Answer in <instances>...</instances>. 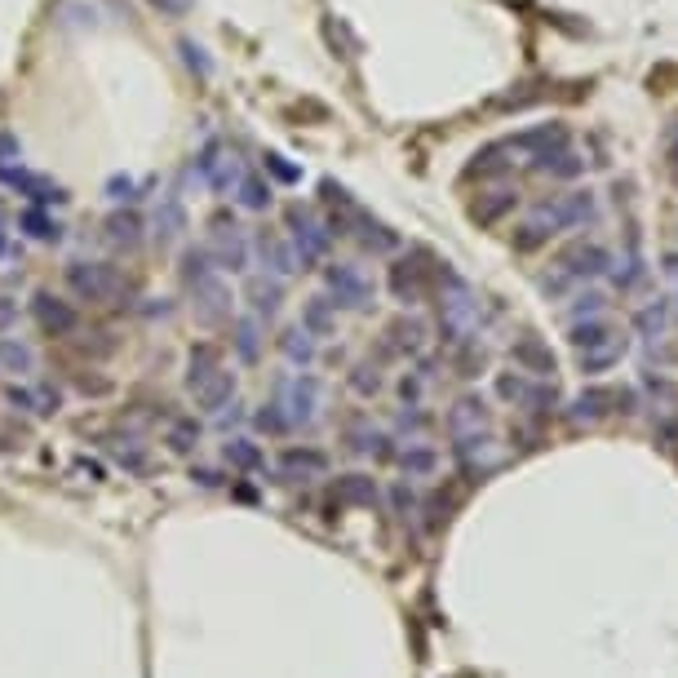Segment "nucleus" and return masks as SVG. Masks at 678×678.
Segmentation results:
<instances>
[{
  "mask_svg": "<svg viewBox=\"0 0 678 678\" xmlns=\"http://www.w3.org/2000/svg\"><path fill=\"white\" fill-rule=\"evenodd\" d=\"M324 284H328V302L333 306H351V311H368V306H373V280L364 275V266L328 262Z\"/></svg>",
  "mask_w": 678,
  "mask_h": 678,
  "instance_id": "nucleus-7",
  "label": "nucleus"
},
{
  "mask_svg": "<svg viewBox=\"0 0 678 678\" xmlns=\"http://www.w3.org/2000/svg\"><path fill=\"white\" fill-rule=\"evenodd\" d=\"M32 311H36L40 328H49V333H71V328H76V311H71L63 297H54V293H36Z\"/></svg>",
  "mask_w": 678,
  "mask_h": 678,
  "instance_id": "nucleus-14",
  "label": "nucleus"
},
{
  "mask_svg": "<svg viewBox=\"0 0 678 678\" xmlns=\"http://www.w3.org/2000/svg\"><path fill=\"white\" fill-rule=\"evenodd\" d=\"M204 253H209V262L218 266V271L240 275L244 266H249V258H253V244H249V235H244V226L235 218H213L209 240H204Z\"/></svg>",
  "mask_w": 678,
  "mask_h": 678,
  "instance_id": "nucleus-5",
  "label": "nucleus"
},
{
  "mask_svg": "<svg viewBox=\"0 0 678 678\" xmlns=\"http://www.w3.org/2000/svg\"><path fill=\"white\" fill-rule=\"evenodd\" d=\"M262 169L271 173V178H280V182H297V178H302V169L284 160L280 151H266V156H262Z\"/></svg>",
  "mask_w": 678,
  "mask_h": 678,
  "instance_id": "nucleus-26",
  "label": "nucleus"
},
{
  "mask_svg": "<svg viewBox=\"0 0 678 678\" xmlns=\"http://www.w3.org/2000/svg\"><path fill=\"white\" fill-rule=\"evenodd\" d=\"M195 173H200V182L209 191H235L240 187V178H244V169H240V156L235 151H226L222 142H204V151L195 156Z\"/></svg>",
  "mask_w": 678,
  "mask_h": 678,
  "instance_id": "nucleus-9",
  "label": "nucleus"
},
{
  "mask_svg": "<svg viewBox=\"0 0 678 678\" xmlns=\"http://www.w3.org/2000/svg\"><path fill=\"white\" fill-rule=\"evenodd\" d=\"M253 244V253L262 258V266L271 275H293L297 271V258H293V244L284 240V235H275V231H258V240H249Z\"/></svg>",
  "mask_w": 678,
  "mask_h": 678,
  "instance_id": "nucleus-12",
  "label": "nucleus"
},
{
  "mask_svg": "<svg viewBox=\"0 0 678 678\" xmlns=\"http://www.w3.org/2000/svg\"><path fill=\"white\" fill-rule=\"evenodd\" d=\"M333 311H337V306L328 302V297H311V302L302 306V328H306L311 337H328V333L337 328V315H333Z\"/></svg>",
  "mask_w": 678,
  "mask_h": 678,
  "instance_id": "nucleus-22",
  "label": "nucleus"
},
{
  "mask_svg": "<svg viewBox=\"0 0 678 678\" xmlns=\"http://www.w3.org/2000/svg\"><path fill=\"white\" fill-rule=\"evenodd\" d=\"M107 240L120 244V249H133V244L142 240V218L133 209H116L107 218Z\"/></svg>",
  "mask_w": 678,
  "mask_h": 678,
  "instance_id": "nucleus-23",
  "label": "nucleus"
},
{
  "mask_svg": "<svg viewBox=\"0 0 678 678\" xmlns=\"http://www.w3.org/2000/svg\"><path fill=\"white\" fill-rule=\"evenodd\" d=\"M315 337L311 333H306V328H289V333H284V355H289V359H311V351H315Z\"/></svg>",
  "mask_w": 678,
  "mask_h": 678,
  "instance_id": "nucleus-25",
  "label": "nucleus"
},
{
  "mask_svg": "<svg viewBox=\"0 0 678 678\" xmlns=\"http://www.w3.org/2000/svg\"><path fill=\"white\" fill-rule=\"evenodd\" d=\"M249 302H253V315H258V320L262 315L271 320L284 302V280L280 275H258V280H249Z\"/></svg>",
  "mask_w": 678,
  "mask_h": 678,
  "instance_id": "nucleus-16",
  "label": "nucleus"
},
{
  "mask_svg": "<svg viewBox=\"0 0 678 678\" xmlns=\"http://www.w3.org/2000/svg\"><path fill=\"white\" fill-rule=\"evenodd\" d=\"M430 271H435V258H430L426 249H413L408 258H395V266H390V293H395L399 302H421L430 289Z\"/></svg>",
  "mask_w": 678,
  "mask_h": 678,
  "instance_id": "nucleus-10",
  "label": "nucleus"
},
{
  "mask_svg": "<svg viewBox=\"0 0 678 678\" xmlns=\"http://www.w3.org/2000/svg\"><path fill=\"white\" fill-rule=\"evenodd\" d=\"M284 222H289V244H293L297 271H311L315 262L328 258V249H333V231H328V222L320 218V213L306 209V204H289Z\"/></svg>",
  "mask_w": 678,
  "mask_h": 678,
  "instance_id": "nucleus-3",
  "label": "nucleus"
},
{
  "mask_svg": "<svg viewBox=\"0 0 678 678\" xmlns=\"http://www.w3.org/2000/svg\"><path fill=\"white\" fill-rule=\"evenodd\" d=\"M670 164H678V138H674V147H670Z\"/></svg>",
  "mask_w": 678,
  "mask_h": 678,
  "instance_id": "nucleus-33",
  "label": "nucleus"
},
{
  "mask_svg": "<svg viewBox=\"0 0 678 678\" xmlns=\"http://www.w3.org/2000/svg\"><path fill=\"white\" fill-rule=\"evenodd\" d=\"M67 289L80 302H111L120 293V271L111 262H71L67 266Z\"/></svg>",
  "mask_w": 678,
  "mask_h": 678,
  "instance_id": "nucleus-8",
  "label": "nucleus"
},
{
  "mask_svg": "<svg viewBox=\"0 0 678 678\" xmlns=\"http://www.w3.org/2000/svg\"><path fill=\"white\" fill-rule=\"evenodd\" d=\"M395 337H399V342H408V346H417V342H421V324H417V320H399V324H395Z\"/></svg>",
  "mask_w": 678,
  "mask_h": 678,
  "instance_id": "nucleus-31",
  "label": "nucleus"
},
{
  "mask_svg": "<svg viewBox=\"0 0 678 678\" xmlns=\"http://www.w3.org/2000/svg\"><path fill=\"white\" fill-rule=\"evenodd\" d=\"M182 231H187V209H182L178 195H164L156 209V244L182 240Z\"/></svg>",
  "mask_w": 678,
  "mask_h": 678,
  "instance_id": "nucleus-17",
  "label": "nucleus"
},
{
  "mask_svg": "<svg viewBox=\"0 0 678 678\" xmlns=\"http://www.w3.org/2000/svg\"><path fill=\"white\" fill-rule=\"evenodd\" d=\"M182 284H187L191 297H195L191 306H195V320L200 324H222L226 315H231V289H226L218 266H200V271L187 275Z\"/></svg>",
  "mask_w": 678,
  "mask_h": 678,
  "instance_id": "nucleus-6",
  "label": "nucleus"
},
{
  "mask_svg": "<svg viewBox=\"0 0 678 678\" xmlns=\"http://www.w3.org/2000/svg\"><path fill=\"white\" fill-rule=\"evenodd\" d=\"M608 266H612V253L603 249L599 240H572L568 249L554 258V271L546 275V289L559 293V289H568V284L594 280V275H603Z\"/></svg>",
  "mask_w": 678,
  "mask_h": 678,
  "instance_id": "nucleus-4",
  "label": "nucleus"
},
{
  "mask_svg": "<svg viewBox=\"0 0 678 678\" xmlns=\"http://www.w3.org/2000/svg\"><path fill=\"white\" fill-rule=\"evenodd\" d=\"M608 271L616 275V284H621V289H630V284L643 275V262H639V253H621V258H612Z\"/></svg>",
  "mask_w": 678,
  "mask_h": 678,
  "instance_id": "nucleus-24",
  "label": "nucleus"
},
{
  "mask_svg": "<svg viewBox=\"0 0 678 678\" xmlns=\"http://www.w3.org/2000/svg\"><path fill=\"white\" fill-rule=\"evenodd\" d=\"M14 151H18V142L9 138V133H5V138H0V164H5L9 156H14Z\"/></svg>",
  "mask_w": 678,
  "mask_h": 678,
  "instance_id": "nucleus-32",
  "label": "nucleus"
},
{
  "mask_svg": "<svg viewBox=\"0 0 678 678\" xmlns=\"http://www.w3.org/2000/svg\"><path fill=\"white\" fill-rule=\"evenodd\" d=\"M235 200H240V209H249V213H266L271 209V182H266V173H244L240 178V187H235Z\"/></svg>",
  "mask_w": 678,
  "mask_h": 678,
  "instance_id": "nucleus-19",
  "label": "nucleus"
},
{
  "mask_svg": "<svg viewBox=\"0 0 678 678\" xmlns=\"http://www.w3.org/2000/svg\"><path fill=\"white\" fill-rule=\"evenodd\" d=\"M608 337H612V324L590 320V324H581L577 333H572V342H577V346H599V342H608Z\"/></svg>",
  "mask_w": 678,
  "mask_h": 678,
  "instance_id": "nucleus-27",
  "label": "nucleus"
},
{
  "mask_svg": "<svg viewBox=\"0 0 678 678\" xmlns=\"http://www.w3.org/2000/svg\"><path fill=\"white\" fill-rule=\"evenodd\" d=\"M18 231L32 235V240H40V244H58V240H63V226L49 218L45 204H32V209L18 213Z\"/></svg>",
  "mask_w": 678,
  "mask_h": 678,
  "instance_id": "nucleus-18",
  "label": "nucleus"
},
{
  "mask_svg": "<svg viewBox=\"0 0 678 678\" xmlns=\"http://www.w3.org/2000/svg\"><path fill=\"white\" fill-rule=\"evenodd\" d=\"M231 342H235V351H240L244 364H253V359L262 355V324H258V315H240V320L231 324Z\"/></svg>",
  "mask_w": 678,
  "mask_h": 678,
  "instance_id": "nucleus-20",
  "label": "nucleus"
},
{
  "mask_svg": "<svg viewBox=\"0 0 678 678\" xmlns=\"http://www.w3.org/2000/svg\"><path fill=\"white\" fill-rule=\"evenodd\" d=\"M639 324L647 328V333H661V324H665V306L656 302V306H647V311L639 315Z\"/></svg>",
  "mask_w": 678,
  "mask_h": 678,
  "instance_id": "nucleus-30",
  "label": "nucleus"
},
{
  "mask_svg": "<svg viewBox=\"0 0 678 678\" xmlns=\"http://www.w3.org/2000/svg\"><path fill=\"white\" fill-rule=\"evenodd\" d=\"M346 235H359V244H364L368 253H395V249H399V235L390 231L386 222L368 218L364 209H355V218H351V231H346Z\"/></svg>",
  "mask_w": 678,
  "mask_h": 678,
  "instance_id": "nucleus-13",
  "label": "nucleus"
},
{
  "mask_svg": "<svg viewBox=\"0 0 678 678\" xmlns=\"http://www.w3.org/2000/svg\"><path fill=\"white\" fill-rule=\"evenodd\" d=\"M594 218V195L590 191H563V195H546L537 200L528 213L519 218L515 226V249L519 253H532L541 244H550L554 235L563 231H577L581 222Z\"/></svg>",
  "mask_w": 678,
  "mask_h": 678,
  "instance_id": "nucleus-2",
  "label": "nucleus"
},
{
  "mask_svg": "<svg viewBox=\"0 0 678 678\" xmlns=\"http://www.w3.org/2000/svg\"><path fill=\"white\" fill-rule=\"evenodd\" d=\"M537 173H546V178H559V182H568V178H581L585 173V160L577 156V151H568V147H559V151H550L546 160H537L532 164Z\"/></svg>",
  "mask_w": 678,
  "mask_h": 678,
  "instance_id": "nucleus-21",
  "label": "nucleus"
},
{
  "mask_svg": "<svg viewBox=\"0 0 678 678\" xmlns=\"http://www.w3.org/2000/svg\"><path fill=\"white\" fill-rule=\"evenodd\" d=\"M519 204V191H510V187H497V191H484L475 204H470V218H475L479 226H492V222H501L510 209Z\"/></svg>",
  "mask_w": 678,
  "mask_h": 678,
  "instance_id": "nucleus-15",
  "label": "nucleus"
},
{
  "mask_svg": "<svg viewBox=\"0 0 678 678\" xmlns=\"http://www.w3.org/2000/svg\"><path fill=\"white\" fill-rule=\"evenodd\" d=\"M515 359H519V364H528V368H554V359L541 351L537 342H519V346H515Z\"/></svg>",
  "mask_w": 678,
  "mask_h": 678,
  "instance_id": "nucleus-28",
  "label": "nucleus"
},
{
  "mask_svg": "<svg viewBox=\"0 0 678 678\" xmlns=\"http://www.w3.org/2000/svg\"><path fill=\"white\" fill-rule=\"evenodd\" d=\"M0 359H5L9 368H18V373H23V368L32 364V351H27V346H18V342H5V346H0Z\"/></svg>",
  "mask_w": 678,
  "mask_h": 678,
  "instance_id": "nucleus-29",
  "label": "nucleus"
},
{
  "mask_svg": "<svg viewBox=\"0 0 678 678\" xmlns=\"http://www.w3.org/2000/svg\"><path fill=\"white\" fill-rule=\"evenodd\" d=\"M0 178H5L18 195H27L32 204H63V200H67V191L58 187V182L40 178V173L23 169V164H18V169H14V164H5V169H0Z\"/></svg>",
  "mask_w": 678,
  "mask_h": 678,
  "instance_id": "nucleus-11",
  "label": "nucleus"
},
{
  "mask_svg": "<svg viewBox=\"0 0 678 678\" xmlns=\"http://www.w3.org/2000/svg\"><path fill=\"white\" fill-rule=\"evenodd\" d=\"M568 147V125H559V120H550V125H532V129H519L510 133V138H497L488 142L484 151H475V164H470V178H492V173H510L515 164H537L546 160L550 151Z\"/></svg>",
  "mask_w": 678,
  "mask_h": 678,
  "instance_id": "nucleus-1",
  "label": "nucleus"
}]
</instances>
